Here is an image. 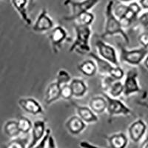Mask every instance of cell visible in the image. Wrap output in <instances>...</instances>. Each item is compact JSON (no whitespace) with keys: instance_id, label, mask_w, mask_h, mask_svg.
I'll return each instance as SVG.
<instances>
[{"instance_id":"obj_18","label":"cell","mask_w":148,"mask_h":148,"mask_svg":"<svg viewBox=\"0 0 148 148\" xmlns=\"http://www.w3.org/2000/svg\"><path fill=\"white\" fill-rule=\"evenodd\" d=\"M70 85L73 91V97L82 98L88 92V84L83 79L74 78L70 82Z\"/></svg>"},{"instance_id":"obj_13","label":"cell","mask_w":148,"mask_h":148,"mask_svg":"<svg viewBox=\"0 0 148 148\" xmlns=\"http://www.w3.org/2000/svg\"><path fill=\"white\" fill-rule=\"evenodd\" d=\"M141 7L138 2H132L128 3L127 8L119 20L123 26H129L136 20L138 15L141 11Z\"/></svg>"},{"instance_id":"obj_4","label":"cell","mask_w":148,"mask_h":148,"mask_svg":"<svg viewBox=\"0 0 148 148\" xmlns=\"http://www.w3.org/2000/svg\"><path fill=\"white\" fill-rule=\"evenodd\" d=\"M120 50L119 61L132 66H138L144 62L148 54V49L141 47L140 48L128 50L125 46L119 44Z\"/></svg>"},{"instance_id":"obj_37","label":"cell","mask_w":148,"mask_h":148,"mask_svg":"<svg viewBox=\"0 0 148 148\" xmlns=\"http://www.w3.org/2000/svg\"><path fill=\"white\" fill-rule=\"evenodd\" d=\"M137 104L139 105V106L143 107V108H146V109L148 110V103H147L146 101H136Z\"/></svg>"},{"instance_id":"obj_16","label":"cell","mask_w":148,"mask_h":148,"mask_svg":"<svg viewBox=\"0 0 148 148\" xmlns=\"http://www.w3.org/2000/svg\"><path fill=\"white\" fill-rule=\"evenodd\" d=\"M65 127L71 134L76 136L84 131L87 124L79 116H73L66 121Z\"/></svg>"},{"instance_id":"obj_35","label":"cell","mask_w":148,"mask_h":148,"mask_svg":"<svg viewBox=\"0 0 148 148\" xmlns=\"http://www.w3.org/2000/svg\"><path fill=\"white\" fill-rule=\"evenodd\" d=\"M138 4L141 8L148 10V0H138Z\"/></svg>"},{"instance_id":"obj_12","label":"cell","mask_w":148,"mask_h":148,"mask_svg":"<svg viewBox=\"0 0 148 148\" xmlns=\"http://www.w3.org/2000/svg\"><path fill=\"white\" fill-rule=\"evenodd\" d=\"M147 128L146 123L141 119L132 123L128 128V136L130 140L135 143L139 142L146 133Z\"/></svg>"},{"instance_id":"obj_26","label":"cell","mask_w":148,"mask_h":148,"mask_svg":"<svg viewBox=\"0 0 148 148\" xmlns=\"http://www.w3.org/2000/svg\"><path fill=\"white\" fill-rule=\"evenodd\" d=\"M17 123H18V126L21 133L27 134L29 132L31 131L33 127V123L27 117L21 116L17 121Z\"/></svg>"},{"instance_id":"obj_25","label":"cell","mask_w":148,"mask_h":148,"mask_svg":"<svg viewBox=\"0 0 148 148\" xmlns=\"http://www.w3.org/2000/svg\"><path fill=\"white\" fill-rule=\"evenodd\" d=\"M95 20V15L92 12L88 11L80 16L73 21L74 23L83 26H90Z\"/></svg>"},{"instance_id":"obj_24","label":"cell","mask_w":148,"mask_h":148,"mask_svg":"<svg viewBox=\"0 0 148 148\" xmlns=\"http://www.w3.org/2000/svg\"><path fill=\"white\" fill-rule=\"evenodd\" d=\"M4 132L10 138H16L21 133L17 121L9 120L4 125Z\"/></svg>"},{"instance_id":"obj_33","label":"cell","mask_w":148,"mask_h":148,"mask_svg":"<svg viewBox=\"0 0 148 148\" xmlns=\"http://www.w3.org/2000/svg\"><path fill=\"white\" fill-rule=\"evenodd\" d=\"M51 134V130L49 128H47V130H46L45 135L44 138H42V141L39 142L37 145H36L34 148H45L46 145L47 144V140H48L49 136Z\"/></svg>"},{"instance_id":"obj_1","label":"cell","mask_w":148,"mask_h":148,"mask_svg":"<svg viewBox=\"0 0 148 148\" xmlns=\"http://www.w3.org/2000/svg\"><path fill=\"white\" fill-rule=\"evenodd\" d=\"M114 2L113 0L108 1L105 7V25H104V33L100 36L101 39L108 36L119 35L122 37L123 40L127 45L130 44V38L127 34L124 29L122 23L119 19L113 12Z\"/></svg>"},{"instance_id":"obj_36","label":"cell","mask_w":148,"mask_h":148,"mask_svg":"<svg viewBox=\"0 0 148 148\" xmlns=\"http://www.w3.org/2000/svg\"><path fill=\"white\" fill-rule=\"evenodd\" d=\"M140 148H148V136H147L144 139V141L141 142Z\"/></svg>"},{"instance_id":"obj_29","label":"cell","mask_w":148,"mask_h":148,"mask_svg":"<svg viewBox=\"0 0 148 148\" xmlns=\"http://www.w3.org/2000/svg\"><path fill=\"white\" fill-rule=\"evenodd\" d=\"M109 76L113 78V79H114L115 80L121 81V79L125 77V73L124 70L120 66L113 65V67L111 69L110 72Z\"/></svg>"},{"instance_id":"obj_9","label":"cell","mask_w":148,"mask_h":148,"mask_svg":"<svg viewBox=\"0 0 148 148\" xmlns=\"http://www.w3.org/2000/svg\"><path fill=\"white\" fill-rule=\"evenodd\" d=\"M53 27V20L48 15L47 9L42 8L33 25V30L36 33H43L51 30Z\"/></svg>"},{"instance_id":"obj_39","label":"cell","mask_w":148,"mask_h":148,"mask_svg":"<svg viewBox=\"0 0 148 148\" xmlns=\"http://www.w3.org/2000/svg\"><path fill=\"white\" fill-rule=\"evenodd\" d=\"M144 64H145V67L148 70V54L146 56V58L145 59V60H144Z\"/></svg>"},{"instance_id":"obj_27","label":"cell","mask_w":148,"mask_h":148,"mask_svg":"<svg viewBox=\"0 0 148 148\" xmlns=\"http://www.w3.org/2000/svg\"><path fill=\"white\" fill-rule=\"evenodd\" d=\"M28 138H15L4 147V148H27Z\"/></svg>"},{"instance_id":"obj_17","label":"cell","mask_w":148,"mask_h":148,"mask_svg":"<svg viewBox=\"0 0 148 148\" xmlns=\"http://www.w3.org/2000/svg\"><path fill=\"white\" fill-rule=\"evenodd\" d=\"M61 98V86L56 82L48 85L45 95L44 101L47 105L53 104Z\"/></svg>"},{"instance_id":"obj_38","label":"cell","mask_w":148,"mask_h":148,"mask_svg":"<svg viewBox=\"0 0 148 148\" xmlns=\"http://www.w3.org/2000/svg\"><path fill=\"white\" fill-rule=\"evenodd\" d=\"M34 2H35V0H29V5H28L29 10H30V9L34 7Z\"/></svg>"},{"instance_id":"obj_34","label":"cell","mask_w":148,"mask_h":148,"mask_svg":"<svg viewBox=\"0 0 148 148\" xmlns=\"http://www.w3.org/2000/svg\"><path fill=\"white\" fill-rule=\"evenodd\" d=\"M47 147L48 148H57L56 144L55 139L52 135H50L48 140H47Z\"/></svg>"},{"instance_id":"obj_32","label":"cell","mask_w":148,"mask_h":148,"mask_svg":"<svg viewBox=\"0 0 148 148\" xmlns=\"http://www.w3.org/2000/svg\"><path fill=\"white\" fill-rule=\"evenodd\" d=\"M138 41L139 44L143 47L148 48V32L141 33L138 37Z\"/></svg>"},{"instance_id":"obj_19","label":"cell","mask_w":148,"mask_h":148,"mask_svg":"<svg viewBox=\"0 0 148 148\" xmlns=\"http://www.w3.org/2000/svg\"><path fill=\"white\" fill-rule=\"evenodd\" d=\"M88 55L96 63L98 72L100 74H101L102 76H109V73L110 72L111 69H112V67H113V64L110 63L108 61L104 60V59L100 57L99 56L97 55V54L92 53V51Z\"/></svg>"},{"instance_id":"obj_5","label":"cell","mask_w":148,"mask_h":148,"mask_svg":"<svg viewBox=\"0 0 148 148\" xmlns=\"http://www.w3.org/2000/svg\"><path fill=\"white\" fill-rule=\"evenodd\" d=\"M103 96L108 101L107 111L110 117H113L115 116H126L133 114L132 110L127 106L121 99L111 97L106 92H103Z\"/></svg>"},{"instance_id":"obj_2","label":"cell","mask_w":148,"mask_h":148,"mask_svg":"<svg viewBox=\"0 0 148 148\" xmlns=\"http://www.w3.org/2000/svg\"><path fill=\"white\" fill-rule=\"evenodd\" d=\"M73 28L76 33V38L70 47L69 52H75L81 55L89 54L91 52L90 42L92 35L90 26L79 25L73 23Z\"/></svg>"},{"instance_id":"obj_11","label":"cell","mask_w":148,"mask_h":148,"mask_svg":"<svg viewBox=\"0 0 148 148\" xmlns=\"http://www.w3.org/2000/svg\"><path fill=\"white\" fill-rule=\"evenodd\" d=\"M18 104L29 114L36 116L44 113V109L41 104L34 98H21L18 100Z\"/></svg>"},{"instance_id":"obj_30","label":"cell","mask_w":148,"mask_h":148,"mask_svg":"<svg viewBox=\"0 0 148 148\" xmlns=\"http://www.w3.org/2000/svg\"><path fill=\"white\" fill-rule=\"evenodd\" d=\"M73 97V95L70 84H64L61 87V98L65 100H71Z\"/></svg>"},{"instance_id":"obj_10","label":"cell","mask_w":148,"mask_h":148,"mask_svg":"<svg viewBox=\"0 0 148 148\" xmlns=\"http://www.w3.org/2000/svg\"><path fill=\"white\" fill-rule=\"evenodd\" d=\"M46 130V121L45 120L39 119L34 121L31 130V140L29 142L27 148H34L38 145L44 138Z\"/></svg>"},{"instance_id":"obj_3","label":"cell","mask_w":148,"mask_h":148,"mask_svg":"<svg viewBox=\"0 0 148 148\" xmlns=\"http://www.w3.org/2000/svg\"><path fill=\"white\" fill-rule=\"evenodd\" d=\"M99 2V0H64L63 5L70 8L71 14L64 16L62 19L66 22H73L81 14L90 11Z\"/></svg>"},{"instance_id":"obj_15","label":"cell","mask_w":148,"mask_h":148,"mask_svg":"<svg viewBox=\"0 0 148 148\" xmlns=\"http://www.w3.org/2000/svg\"><path fill=\"white\" fill-rule=\"evenodd\" d=\"M71 104L73 105V107L76 108V112H77L78 116L80 117V119L83 120L86 124H90V123H95L99 121L97 114L93 112L92 110L90 108V107L82 106L79 105L74 101H71Z\"/></svg>"},{"instance_id":"obj_22","label":"cell","mask_w":148,"mask_h":148,"mask_svg":"<svg viewBox=\"0 0 148 148\" xmlns=\"http://www.w3.org/2000/svg\"><path fill=\"white\" fill-rule=\"evenodd\" d=\"M110 148H126L128 145V138L124 133L113 134L108 138Z\"/></svg>"},{"instance_id":"obj_14","label":"cell","mask_w":148,"mask_h":148,"mask_svg":"<svg viewBox=\"0 0 148 148\" xmlns=\"http://www.w3.org/2000/svg\"><path fill=\"white\" fill-rule=\"evenodd\" d=\"M12 6L18 13L22 20L27 26L32 25V20L28 15L29 0H10Z\"/></svg>"},{"instance_id":"obj_21","label":"cell","mask_w":148,"mask_h":148,"mask_svg":"<svg viewBox=\"0 0 148 148\" xmlns=\"http://www.w3.org/2000/svg\"><path fill=\"white\" fill-rule=\"evenodd\" d=\"M89 107L96 114H101L107 110L108 101L104 96H94L90 100Z\"/></svg>"},{"instance_id":"obj_31","label":"cell","mask_w":148,"mask_h":148,"mask_svg":"<svg viewBox=\"0 0 148 148\" xmlns=\"http://www.w3.org/2000/svg\"><path fill=\"white\" fill-rule=\"evenodd\" d=\"M138 21L140 25L144 28L145 31L148 32V10L142 13L138 17Z\"/></svg>"},{"instance_id":"obj_28","label":"cell","mask_w":148,"mask_h":148,"mask_svg":"<svg viewBox=\"0 0 148 148\" xmlns=\"http://www.w3.org/2000/svg\"><path fill=\"white\" fill-rule=\"evenodd\" d=\"M72 80L70 73L66 70L61 69L58 71L57 76H56V82L62 87L64 84H70Z\"/></svg>"},{"instance_id":"obj_40","label":"cell","mask_w":148,"mask_h":148,"mask_svg":"<svg viewBox=\"0 0 148 148\" xmlns=\"http://www.w3.org/2000/svg\"><path fill=\"white\" fill-rule=\"evenodd\" d=\"M119 1H120V2H121V3H130V2H134V0H119Z\"/></svg>"},{"instance_id":"obj_20","label":"cell","mask_w":148,"mask_h":148,"mask_svg":"<svg viewBox=\"0 0 148 148\" xmlns=\"http://www.w3.org/2000/svg\"><path fill=\"white\" fill-rule=\"evenodd\" d=\"M78 71L87 77H92L98 72L96 63L93 59H87L78 65Z\"/></svg>"},{"instance_id":"obj_23","label":"cell","mask_w":148,"mask_h":148,"mask_svg":"<svg viewBox=\"0 0 148 148\" xmlns=\"http://www.w3.org/2000/svg\"><path fill=\"white\" fill-rule=\"evenodd\" d=\"M104 92L108 93L111 97L119 99L121 95L124 94V84L121 81L115 80L111 83Z\"/></svg>"},{"instance_id":"obj_6","label":"cell","mask_w":148,"mask_h":148,"mask_svg":"<svg viewBox=\"0 0 148 148\" xmlns=\"http://www.w3.org/2000/svg\"><path fill=\"white\" fill-rule=\"evenodd\" d=\"M98 54L100 57L108 61L115 66H119V57L117 55L116 49L110 45L108 44L102 39H96L95 42Z\"/></svg>"},{"instance_id":"obj_8","label":"cell","mask_w":148,"mask_h":148,"mask_svg":"<svg viewBox=\"0 0 148 148\" xmlns=\"http://www.w3.org/2000/svg\"><path fill=\"white\" fill-rule=\"evenodd\" d=\"M51 47L54 53H58L62 48V45L67 39V33L62 26L58 25L51 30L48 36Z\"/></svg>"},{"instance_id":"obj_7","label":"cell","mask_w":148,"mask_h":148,"mask_svg":"<svg viewBox=\"0 0 148 148\" xmlns=\"http://www.w3.org/2000/svg\"><path fill=\"white\" fill-rule=\"evenodd\" d=\"M138 71L136 68L130 69L125 74L124 84V96H130L141 91V87L138 80Z\"/></svg>"}]
</instances>
